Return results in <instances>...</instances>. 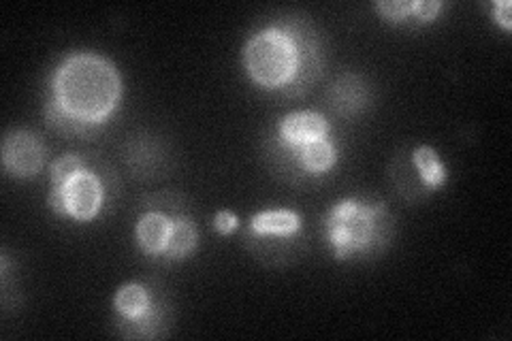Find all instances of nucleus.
Wrapping results in <instances>:
<instances>
[{"mask_svg":"<svg viewBox=\"0 0 512 341\" xmlns=\"http://www.w3.org/2000/svg\"><path fill=\"white\" fill-rule=\"evenodd\" d=\"M122 99L116 64L94 52L64 56L52 73L45 120L64 137L90 139L114 116Z\"/></svg>","mask_w":512,"mask_h":341,"instance_id":"1","label":"nucleus"},{"mask_svg":"<svg viewBox=\"0 0 512 341\" xmlns=\"http://www.w3.org/2000/svg\"><path fill=\"white\" fill-rule=\"evenodd\" d=\"M323 229L333 256L350 261L357 256H376L395 235V220L387 205L374 199H344L323 218Z\"/></svg>","mask_w":512,"mask_h":341,"instance_id":"2","label":"nucleus"},{"mask_svg":"<svg viewBox=\"0 0 512 341\" xmlns=\"http://www.w3.org/2000/svg\"><path fill=\"white\" fill-rule=\"evenodd\" d=\"M244 69L263 90H284L297 73V43L280 22L252 35L244 47Z\"/></svg>","mask_w":512,"mask_h":341,"instance_id":"3","label":"nucleus"},{"mask_svg":"<svg viewBox=\"0 0 512 341\" xmlns=\"http://www.w3.org/2000/svg\"><path fill=\"white\" fill-rule=\"evenodd\" d=\"M47 201H50L52 211H56L58 216H67L77 222H90L103 207L105 190L99 177L86 167L64 188H52Z\"/></svg>","mask_w":512,"mask_h":341,"instance_id":"4","label":"nucleus"},{"mask_svg":"<svg viewBox=\"0 0 512 341\" xmlns=\"http://www.w3.org/2000/svg\"><path fill=\"white\" fill-rule=\"evenodd\" d=\"M280 24L291 32L297 43V73L282 94L297 99V96L306 94L316 84L318 75L323 73V50H320L318 35L312 30L310 22L301 18H286Z\"/></svg>","mask_w":512,"mask_h":341,"instance_id":"5","label":"nucleus"},{"mask_svg":"<svg viewBox=\"0 0 512 341\" xmlns=\"http://www.w3.org/2000/svg\"><path fill=\"white\" fill-rule=\"evenodd\" d=\"M45 145L32 131H9L3 139V169L11 177H32L43 169Z\"/></svg>","mask_w":512,"mask_h":341,"instance_id":"6","label":"nucleus"},{"mask_svg":"<svg viewBox=\"0 0 512 341\" xmlns=\"http://www.w3.org/2000/svg\"><path fill=\"white\" fill-rule=\"evenodd\" d=\"M329 101L335 113L344 118H355L367 107L370 101V88H367L365 79L355 73H344L333 81Z\"/></svg>","mask_w":512,"mask_h":341,"instance_id":"7","label":"nucleus"},{"mask_svg":"<svg viewBox=\"0 0 512 341\" xmlns=\"http://www.w3.org/2000/svg\"><path fill=\"white\" fill-rule=\"evenodd\" d=\"M169 316V303L160 297H154V290H150V305L148 310L137 318H118V331L126 339H152L165 335Z\"/></svg>","mask_w":512,"mask_h":341,"instance_id":"8","label":"nucleus"},{"mask_svg":"<svg viewBox=\"0 0 512 341\" xmlns=\"http://www.w3.org/2000/svg\"><path fill=\"white\" fill-rule=\"evenodd\" d=\"M329 133V122L314 111L288 113L278 124V137L286 145H306L316 139H325Z\"/></svg>","mask_w":512,"mask_h":341,"instance_id":"9","label":"nucleus"},{"mask_svg":"<svg viewBox=\"0 0 512 341\" xmlns=\"http://www.w3.org/2000/svg\"><path fill=\"white\" fill-rule=\"evenodd\" d=\"M171 235V218L160 211H148L146 216H141L135 229V237L143 254L152 258H158L165 252Z\"/></svg>","mask_w":512,"mask_h":341,"instance_id":"10","label":"nucleus"},{"mask_svg":"<svg viewBox=\"0 0 512 341\" xmlns=\"http://www.w3.org/2000/svg\"><path fill=\"white\" fill-rule=\"evenodd\" d=\"M295 150L297 162L301 171L306 173V177H316V175H325L338 160V152H335L333 143L325 137V139H316L310 141L306 145H291Z\"/></svg>","mask_w":512,"mask_h":341,"instance_id":"11","label":"nucleus"},{"mask_svg":"<svg viewBox=\"0 0 512 341\" xmlns=\"http://www.w3.org/2000/svg\"><path fill=\"white\" fill-rule=\"evenodd\" d=\"M197 243H199L197 224L186 216H173L169 243H167L165 252L160 254V258H165L167 263L184 261V258H188L192 252H195Z\"/></svg>","mask_w":512,"mask_h":341,"instance_id":"12","label":"nucleus"},{"mask_svg":"<svg viewBox=\"0 0 512 341\" xmlns=\"http://www.w3.org/2000/svg\"><path fill=\"white\" fill-rule=\"evenodd\" d=\"M301 226L299 214L291 209H267L256 214L250 220L248 233L254 235H276V237H293Z\"/></svg>","mask_w":512,"mask_h":341,"instance_id":"13","label":"nucleus"},{"mask_svg":"<svg viewBox=\"0 0 512 341\" xmlns=\"http://www.w3.org/2000/svg\"><path fill=\"white\" fill-rule=\"evenodd\" d=\"M412 160H414L416 171L421 175L423 184L429 190H438L446 184L448 173L434 148H429V145H419V148L412 152Z\"/></svg>","mask_w":512,"mask_h":341,"instance_id":"14","label":"nucleus"},{"mask_svg":"<svg viewBox=\"0 0 512 341\" xmlns=\"http://www.w3.org/2000/svg\"><path fill=\"white\" fill-rule=\"evenodd\" d=\"M150 305V288L143 284H126L116 292L114 307L122 318H137L148 310Z\"/></svg>","mask_w":512,"mask_h":341,"instance_id":"15","label":"nucleus"},{"mask_svg":"<svg viewBox=\"0 0 512 341\" xmlns=\"http://www.w3.org/2000/svg\"><path fill=\"white\" fill-rule=\"evenodd\" d=\"M84 169H86V162L75 154H67V156L58 158L54 165L50 167L52 188H64L73 180L75 175H79Z\"/></svg>","mask_w":512,"mask_h":341,"instance_id":"16","label":"nucleus"},{"mask_svg":"<svg viewBox=\"0 0 512 341\" xmlns=\"http://www.w3.org/2000/svg\"><path fill=\"white\" fill-rule=\"evenodd\" d=\"M376 11L382 15V20L399 24L412 18L414 3L412 0H384V3H376Z\"/></svg>","mask_w":512,"mask_h":341,"instance_id":"17","label":"nucleus"},{"mask_svg":"<svg viewBox=\"0 0 512 341\" xmlns=\"http://www.w3.org/2000/svg\"><path fill=\"white\" fill-rule=\"evenodd\" d=\"M440 9H442V3H438V0H419V3H414L412 18L421 24L434 22L438 18Z\"/></svg>","mask_w":512,"mask_h":341,"instance_id":"18","label":"nucleus"},{"mask_svg":"<svg viewBox=\"0 0 512 341\" xmlns=\"http://www.w3.org/2000/svg\"><path fill=\"white\" fill-rule=\"evenodd\" d=\"M237 226H239V220L235 214H231V211H218L214 218V229L220 235H231Z\"/></svg>","mask_w":512,"mask_h":341,"instance_id":"19","label":"nucleus"},{"mask_svg":"<svg viewBox=\"0 0 512 341\" xmlns=\"http://www.w3.org/2000/svg\"><path fill=\"white\" fill-rule=\"evenodd\" d=\"M493 20L498 22L504 30L512 28V5L508 0H500V3L493 5Z\"/></svg>","mask_w":512,"mask_h":341,"instance_id":"20","label":"nucleus"}]
</instances>
